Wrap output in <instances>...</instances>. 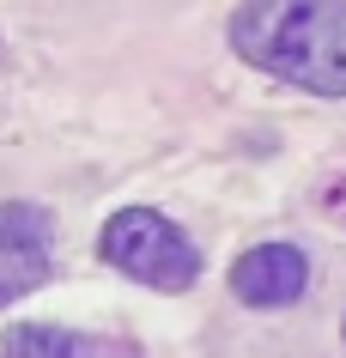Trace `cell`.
<instances>
[{"label": "cell", "instance_id": "cell-1", "mask_svg": "<svg viewBox=\"0 0 346 358\" xmlns=\"http://www.w3.org/2000/svg\"><path fill=\"white\" fill-rule=\"evenodd\" d=\"M231 49L316 97H346V0H243Z\"/></svg>", "mask_w": 346, "mask_h": 358}, {"label": "cell", "instance_id": "cell-2", "mask_svg": "<svg viewBox=\"0 0 346 358\" xmlns=\"http://www.w3.org/2000/svg\"><path fill=\"white\" fill-rule=\"evenodd\" d=\"M97 255H103L115 273L152 285V292H189V285L201 280V249H194L158 207L110 213V225L97 231Z\"/></svg>", "mask_w": 346, "mask_h": 358}, {"label": "cell", "instance_id": "cell-3", "mask_svg": "<svg viewBox=\"0 0 346 358\" xmlns=\"http://www.w3.org/2000/svg\"><path fill=\"white\" fill-rule=\"evenodd\" d=\"M304 285H310V255L298 243H255L231 267V292L250 310H286L304 298Z\"/></svg>", "mask_w": 346, "mask_h": 358}, {"label": "cell", "instance_id": "cell-4", "mask_svg": "<svg viewBox=\"0 0 346 358\" xmlns=\"http://www.w3.org/2000/svg\"><path fill=\"white\" fill-rule=\"evenodd\" d=\"M55 243V213L37 201H0V262H37Z\"/></svg>", "mask_w": 346, "mask_h": 358}, {"label": "cell", "instance_id": "cell-5", "mask_svg": "<svg viewBox=\"0 0 346 358\" xmlns=\"http://www.w3.org/2000/svg\"><path fill=\"white\" fill-rule=\"evenodd\" d=\"M0 358H97V346L73 328H49V322H13L0 334Z\"/></svg>", "mask_w": 346, "mask_h": 358}]
</instances>
